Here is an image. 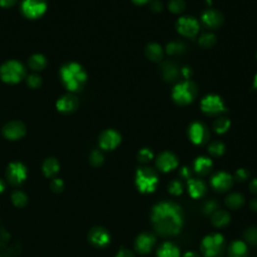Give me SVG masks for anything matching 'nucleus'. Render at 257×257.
I'll return each instance as SVG.
<instances>
[{
    "label": "nucleus",
    "instance_id": "17",
    "mask_svg": "<svg viewBox=\"0 0 257 257\" xmlns=\"http://www.w3.org/2000/svg\"><path fill=\"white\" fill-rule=\"evenodd\" d=\"M3 134L5 138H7L8 140L15 141L25 136L26 127L23 123H20V122H11L5 125L3 128Z\"/></svg>",
    "mask_w": 257,
    "mask_h": 257
},
{
    "label": "nucleus",
    "instance_id": "22",
    "mask_svg": "<svg viewBox=\"0 0 257 257\" xmlns=\"http://www.w3.org/2000/svg\"><path fill=\"white\" fill-rule=\"evenodd\" d=\"M229 257H247L248 247L242 240H235L230 243L228 248Z\"/></svg>",
    "mask_w": 257,
    "mask_h": 257
},
{
    "label": "nucleus",
    "instance_id": "11",
    "mask_svg": "<svg viewBox=\"0 0 257 257\" xmlns=\"http://www.w3.org/2000/svg\"><path fill=\"white\" fill-rule=\"evenodd\" d=\"M176 27L180 34L187 37L195 36L200 28L198 21L191 16L180 17L176 24Z\"/></svg>",
    "mask_w": 257,
    "mask_h": 257
},
{
    "label": "nucleus",
    "instance_id": "53",
    "mask_svg": "<svg viewBox=\"0 0 257 257\" xmlns=\"http://www.w3.org/2000/svg\"><path fill=\"white\" fill-rule=\"evenodd\" d=\"M150 1V0H133V2H135L136 4H146Z\"/></svg>",
    "mask_w": 257,
    "mask_h": 257
},
{
    "label": "nucleus",
    "instance_id": "38",
    "mask_svg": "<svg viewBox=\"0 0 257 257\" xmlns=\"http://www.w3.org/2000/svg\"><path fill=\"white\" fill-rule=\"evenodd\" d=\"M185 2L184 0H171L169 2V9L173 13H181L185 9Z\"/></svg>",
    "mask_w": 257,
    "mask_h": 257
},
{
    "label": "nucleus",
    "instance_id": "27",
    "mask_svg": "<svg viewBox=\"0 0 257 257\" xmlns=\"http://www.w3.org/2000/svg\"><path fill=\"white\" fill-rule=\"evenodd\" d=\"M146 55L147 57L152 60V61H160L163 59L164 56V51L162 47L158 44H155V42H152V44H149L146 47Z\"/></svg>",
    "mask_w": 257,
    "mask_h": 257
},
{
    "label": "nucleus",
    "instance_id": "37",
    "mask_svg": "<svg viewBox=\"0 0 257 257\" xmlns=\"http://www.w3.org/2000/svg\"><path fill=\"white\" fill-rule=\"evenodd\" d=\"M168 191L170 194H172L174 196H179L183 193V185L179 180L171 181L168 186Z\"/></svg>",
    "mask_w": 257,
    "mask_h": 257
},
{
    "label": "nucleus",
    "instance_id": "34",
    "mask_svg": "<svg viewBox=\"0 0 257 257\" xmlns=\"http://www.w3.org/2000/svg\"><path fill=\"white\" fill-rule=\"evenodd\" d=\"M216 44V37L212 33H205L199 38V45L205 49L212 48Z\"/></svg>",
    "mask_w": 257,
    "mask_h": 257
},
{
    "label": "nucleus",
    "instance_id": "52",
    "mask_svg": "<svg viewBox=\"0 0 257 257\" xmlns=\"http://www.w3.org/2000/svg\"><path fill=\"white\" fill-rule=\"evenodd\" d=\"M182 73H183V75H184L186 77H189V76L191 75V71H190L189 68H184V69L182 70Z\"/></svg>",
    "mask_w": 257,
    "mask_h": 257
},
{
    "label": "nucleus",
    "instance_id": "15",
    "mask_svg": "<svg viewBox=\"0 0 257 257\" xmlns=\"http://www.w3.org/2000/svg\"><path fill=\"white\" fill-rule=\"evenodd\" d=\"M156 164L161 172L168 173L178 167L179 161L175 154L171 152H163L158 156Z\"/></svg>",
    "mask_w": 257,
    "mask_h": 257
},
{
    "label": "nucleus",
    "instance_id": "35",
    "mask_svg": "<svg viewBox=\"0 0 257 257\" xmlns=\"http://www.w3.org/2000/svg\"><path fill=\"white\" fill-rule=\"evenodd\" d=\"M244 239L245 243H249L251 245H257V228L249 227L244 232Z\"/></svg>",
    "mask_w": 257,
    "mask_h": 257
},
{
    "label": "nucleus",
    "instance_id": "29",
    "mask_svg": "<svg viewBox=\"0 0 257 257\" xmlns=\"http://www.w3.org/2000/svg\"><path fill=\"white\" fill-rule=\"evenodd\" d=\"M166 51L170 55H181L186 51V46L180 41H172L166 47Z\"/></svg>",
    "mask_w": 257,
    "mask_h": 257
},
{
    "label": "nucleus",
    "instance_id": "13",
    "mask_svg": "<svg viewBox=\"0 0 257 257\" xmlns=\"http://www.w3.org/2000/svg\"><path fill=\"white\" fill-rule=\"evenodd\" d=\"M212 188L218 193H225L231 189L234 183V178L226 172H217L210 180Z\"/></svg>",
    "mask_w": 257,
    "mask_h": 257
},
{
    "label": "nucleus",
    "instance_id": "9",
    "mask_svg": "<svg viewBox=\"0 0 257 257\" xmlns=\"http://www.w3.org/2000/svg\"><path fill=\"white\" fill-rule=\"evenodd\" d=\"M21 10L27 18L36 19L46 12L47 2L46 0H24Z\"/></svg>",
    "mask_w": 257,
    "mask_h": 257
},
{
    "label": "nucleus",
    "instance_id": "12",
    "mask_svg": "<svg viewBox=\"0 0 257 257\" xmlns=\"http://www.w3.org/2000/svg\"><path fill=\"white\" fill-rule=\"evenodd\" d=\"M209 131L207 127L201 122H195L191 124L189 128V138L195 145L201 146L207 143L209 140Z\"/></svg>",
    "mask_w": 257,
    "mask_h": 257
},
{
    "label": "nucleus",
    "instance_id": "39",
    "mask_svg": "<svg viewBox=\"0 0 257 257\" xmlns=\"http://www.w3.org/2000/svg\"><path fill=\"white\" fill-rule=\"evenodd\" d=\"M103 155L100 151H98V150L93 151L90 156V162L95 167H100L101 165H103Z\"/></svg>",
    "mask_w": 257,
    "mask_h": 257
},
{
    "label": "nucleus",
    "instance_id": "3",
    "mask_svg": "<svg viewBox=\"0 0 257 257\" xmlns=\"http://www.w3.org/2000/svg\"><path fill=\"white\" fill-rule=\"evenodd\" d=\"M135 183L141 193L150 194V193H153L157 189L159 178L155 170L152 168L142 167L137 170Z\"/></svg>",
    "mask_w": 257,
    "mask_h": 257
},
{
    "label": "nucleus",
    "instance_id": "36",
    "mask_svg": "<svg viewBox=\"0 0 257 257\" xmlns=\"http://www.w3.org/2000/svg\"><path fill=\"white\" fill-rule=\"evenodd\" d=\"M154 158V154L151 150L148 148H144L140 150L138 153V161L142 164H147Z\"/></svg>",
    "mask_w": 257,
    "mask_h": 257
},
{
    "label": "nucleus",
    "instance_id": "21",
    "mask_svg": "<svg viewBox=\"0 0 257 257\" xmlns=\"http://www.w3.org/2000/svg\"><path fill=\"white\" fill-rule=\"evenodd\" d=\"M161 72L163 77L167 81H173L175 80L179 76V68L177 64L171 60H167L163 62L161 67Z\"/></svg>",
    "mask_w": 257,
    "mask_h": 257
},
{
    "label": "nucleus",
    "instance_id": "20",
    "mask_svg": "<svg viewBox=\"0 0 257 257\" xmlns=\"http://www.w3.org/2000/svg\"><path fill=\"white\" fill-rule=\"evenodd\" d=\"M77 99L73 95H66L56 103V108L58 111L64 114H70L77 108Z\"/></svg>",
    "mask_w": 257,
    "mask_h": 257
},
{
    "label": "nucleus",
    "instance_id": "33",
    "mask_svg": "<svg viewBox=\"0 0 257 257\" xmlns=\"http://www.w3.org/2000/svg\"><path fill=\"white\" fill-rule=\"evenodd\" d=\"M208 152L213 157H221L225 152V146L219 141H215L210 144L208 148Z\"/></svg>",
    "mask_w": 257,
    "mask_h": 257
},
{
    "label": "nucleus",
    "instance_id": "19",
    "mask_svg": "<svg viewBox=\"0 0 257 257\" xmlns=\"http://www.w3.org/2000/svg\"><path fill=\"white\" fill-rule=\"evenodd\" d=\"M206 191V184L202 180L195 178H191L188 180V192L192 198L198 199L203 197Z\"/></svg>",
    "mask_w": 257,
    "mask_h": 257
},
{
    "label": "nucleus",
    "instance_id": "41",
    "mask_svg": "<svg viewBox=\"0 0 257 257\" xmlns=\"http://www.w3.org/2000/svg\"><path fill=\"white\" fill-rule=\"evenodd\" d=\"M51 189L54 193H61L64 189V182L59 178H54L51 183Z\"/></svg>",
    "mask_w": 257,
    "mask_h": 257
},
{
    "label": "nucleus",
    "instance_id": "48",
    "mask_svg": "<svg viewBox=\"0 0 257 257\" xmlns=\"http://www.w3.org/2000/svg\"><path fill=\"white\" fill-rule=\"evenodd\" d=\"M249 189L253 193V194L257 195V178H255L251 181V183L249 185Z\"/></svg>",
    "mask_w": 257,
    "mask_h": 257
},
{
    "label": "nucleus",
    "instance_id": "14",
    "mask_svg": "<svg viewBox=\"0 0 257 257\" xmlns=\"http://www.w3.org/2000/svg\"><path fill=\"white\" fill-rule=\"evenodd\" d=\"M156 244V238L152 233L144 232L140 234L135 240V249L140 254L151 252Z\"/></svg>",
    "mask_w": 257,
    "mask_h": 257
},
{
    "label": "nucleus",
    "instance_id": "10",
    "mask_svg": "<svg viewBox=\"0 0 257 257\" xmlns=\"http://www.w3.org/2000/svg\"><path fill=\"white\" fill-rule=\"evenodd\" d=\"M88 239L93 246L97 248H104L111 242V235L103 227L96 226L90 230Z\"/></svg>",
    "mask_w": 257,
    "mask_h": 257
},
{
    "label": "nucleus",
    "instance_id": "49",
    "mask_svg": "<svg viewBox=\"0 0 257 257\" xmlns=\"http://www.w3.org/2000/svg\"><path fill=\"white\" fill-rule=\"evenodd\" d=\"M250 208H251V210L257 212V198L250 201Z\"/></svg>",
    "mask_w": 257,
    "mask_h": 257
},
{
    "label": "nucleus",
    "instance_id": "46",
    "mask_svg": "<svg viewBox=\"0 0 257 257\" xmlns=\"http://www.w3.org/2000/svg\"><path fill=\"white\" fill-rule=\"evenodd\" d=\"M180 175L183 178H185V179H188V180L191 179V171H190V169L187 168V167H183L181 169V171H180Z\"/></svg>",
    "mask_w": 257,
    "mask_h": 257
},
{
    "label": "nucleus",
    "instance_id": "4",
    "mask_svg": "<svg viewBox=\"0 0 257 257\" xmlns=\"http://www.w3.org/2000/svg\"><path fill=\"white\" fill-rule=\"evenodd\" d=\"M225 246V239L219 233H211L201 242V251L205 257H219Z\"/></svg>",
    "mask_w": 257,
    "mask_h": 257
},
{
    "label": "nucleus",
    "instance_id": "45",
    "mask_svg": "<svg viewBox=\"0 0 257 257\" xmlns=\"http://www.w3.org/2000/svg\"><path fill=\"white\" fill-rule=\"evenodd\" d=\"M150 7H151V10L153 12H160L163 9V5H162V3L160 1L152 2V4H151V6H150Z\"/></svg>",
    "mask_w": 257,
    "mask_h": 257
},
{
    "label": "nucleus",
    "instance_id": "23",
    "mask_svg": "<svg viewBox=\"0 0 257 257\" xmlns=\"http://www.w3.org/2000/svg\"><path fill=\"white\" fill-rule=\"evenodd\" d=\"M213 169V162L207 157H198L194 162V171L200 175H208Z\"/></svg>",
    "mask_w": 257,
    "mask_h": 257
},
{
    "label": "nucleus",
    "instance_id": "28",
    "mask_svg": "<svg viewBox=\"0 0 257 257\" xmlns=\"http://www.w3.org/2000/svg\"><path fill=\"white\" fill-rule=\"evenodd\" d=\"M244 202H245L244 196L241 194V193H238V192L230 193V194L225 199L226 206L233 210L241 208L244 205Z\"/></svg>",
    "mask_w": 257,
    "mask_h": 257
},
{
    "label": "nucleus",
    "instance_id": "5",
    "mask_svg": "<svg viewBox=\"0 0 257 257\" xmlns=\"http://www.w3.org/2000/svg\"><path fill=\"white\" fill-rule=\"evenodd\" d=\"M197 96V87L194 82L190 80L183 81L175 85L173 89V100L180 105H186L191 103Z\"/></svg>",
    "mask_w": 257,
    "mask_h": 257
},
{
    "label": "nucleus",
    "instance_id": "44",
    "mask_svg": "<svg viewBox=\"0 0 257 257\" xmlns=\"http://www.w3.org/2000/svg\"><path fill=\"white\" fill-rule=\"evenodd\" d=\"M116 257H135V254L133 253V251H131L130 249L128 248H121L119 250V252L117 253Z\"/></svg>",
    "mask_w": 257,
    "mask_h": 257
},
{
    "label": "nucleus",
    "instance_id": "54",
    "mask_svg": "<svg viewBox=\"0 0 257 257\" xmlns=\"http://www.w3.org/2000/svg\"><path fill=\"white\" fill-rule=\"evenodd\" d=\"M253 87H254V89L255 90H257V75L255 76V77H254V81H253Z\"/></svg>",
    "mask_w": 257,
    "mask_h": 257
},
{
    "label": "nucleus",
    "instance_id": "18",
    "mask_svg": "<svg viewBox=\"0 0 257 257\" xmlns=\"http://www.w3.org/2000/svg\"><path fill=\"white\" fill-rule=\"evenodd\" d=\"M202 21L209 28H218L223 24V15L215 9H209L202 14Z\"/></svg>",
    "mask_w": 257,
    "mask_h": 257
},
{
    "label": "nucleus",
    "instance_id": "1",
    "mask_svg": "<svg viewBox=\"0 0 257 257\" xmlns=\"http://www.w3.org/2000/svg\"><path fill=\"white\" fill-rule=\"evenodd\" d=\"M151 221L156 233L160 236H175L182 230L184 214L178 204L171 201H163L153 207Z\"/></svg>",
    "mask_w": 257,
    "mask_h": 257
},
{
    "label": "nucleus",
    "instance_id": "51",
    "mask_svg": "<svg viewBox=\"0 0 257 257\" xmlns=\"http://www.w3.org/2000/svg\"><path fill=\"white\" fill-rule=\"evenodd\" d=\"M184 257H200L196 252H193V251H190V252H187Z\"/></svg>",
    "mask_w": 257,
    "mask_h": 257
},
{
    "label": "nucleus",
    "instance_id": "2",
    "mask_svg": "<svg viewBox=\"0 0 257 257\" xmlns=\"http://www.w3.org/2000/svg\"><path fill=\"white\" fill-rule=\"evenodd\" d=\"M60 77L64 85L71 92L79 91L87 80V73L77 62H71L62 67Z\"/></svg>",
    "mask_w": 257,
    "mask_h": 257
},
{
    "label": "nucleus",
    "instance_id": "8",
    "mask_svg": "<svg viewBox=\"0 0 257 257\" xmlns=\"http://www.w3.org/2000/svg\"><path fill=\"white\" fill-rule=\"evenodd\" d=\"M201 109L208 116H218L226 111L223 101L220 97L209 95L201 102Z\"/></svg>",
    "mask_w": 257,
    "mask_h": 257
},
{
    "label": "nucleus",
    "instance_id": "43",
    "mask_svg": "<svg viewBox=\"0 0 257 257\" xmlns=\"http://www.w3.org/2000/svg\"><path fill=\"white\" fill-rule=\"evenodd\" d=\"M27 83L29 84V87L31 88H37L41 83V79L37 75H31L27 78Z\"/></svg>",
    "mask_w": 257,
    "mask_h": 257
},
{
    "label": "nucleus",
    "instance_id": "32",
    "mask_svg": "<svg viewBox=\"0 0 257 257\" xmlns=\"http://www.w3.org/2000/svg\"><path fill=\"white\" fill-rule=\"evenodd\" d=\"M29 66L35 71L42 70L47 66V59L41 54H34L29 59Z\"/></svg>",
    "mask_w": 257,
    "mask_h": 257
},
{
    "label": "nucleus",
    "instance_id": "42",
    "mask_svg": "<svg viewBox=\"0 0 257 257\" xmlns=\"http://www.w3.org/2000/svg\"><path fill=\"white\" fill-rule=\"evenodd\" d=\"M249 178V172L246 169H239L235 172V179L238 182H244Z\"/></svg>",
    "mask_w": 257,
    "mask_h": 257
},
{
    "label": "nucleus",
    "instance_id": "24",
    "mask_svg": "<svg viewBox=\"0 0 257 257\" xmlns=\"http://www.w3.org/2000/svg\"><path fill=\"white\" fill-rule=\"evenodd\" d=\"M179 248L172 242L163 243L157 250V257H180Z\"/></svg>",
    "mask_w": 257,
    "mask_h": 257
},
{
    "label": "nucleus",
    "instance_id": "25",
    "mask_svg": "<svg viewBox=\"0 0 257 257\" xmlns=\"http://www.w3.org/2000/svg\"><path fill=\"white\" fill-rule=\"evenodd\" d=\"M211 222L215 227H225L230 222V214L225 210H216L211 215Z\"/></svg>",
    "mask_w": 257,
    "mask_h": 257
},
{
    "label": "nucleus",
    "instance_id": "47",
    "mask_svg": "<svg viewBox=\"0 0 257 257\" xmlns=\"http://www.w3.org/2000/svg\"><path fill=\"white\" fill-rule=\"evenodd\" d=\"M16 2V0H0V5L3 7H10Z\"/></svg>",
    "mask_w": 257,
    "mask_h": 257
},
{
    "label": "nucleus",
    "instance_id": "30",
    "mask_svg": "<svg viewBox=\"0 0 257 257\" xmlns=\"http://www.w3.org/2000/svg\"><path fill=\"white\" fill-rule=\"evenodd\" d=\"M213 128H214V131H215L217 134H224L230 128V120L224 116H220L215 120V122H214Z\"/></svg>",
    "mask_w": 257,
    "mask_h": 257
},
{
    "label": "nucleus",
    "instance_id": "50",
    "mask_svg": "<svg viewBox=\"0 0 257 257\" xmlns=\"http://www.w3.org/2000/svg\"><path fill=\"white\" fill-rule=\"evenodd\" d=\"M6 188V185H5V182L2 180V179H0V194H1V193L4 192Z\"/></svg>",
    "mask_w": 257,
    "mask_h": 257
},
{
    "label": "nucleus",
    "instance_id": "6",
    "mask_svg": "<svg viewBox=\"0 0 257 257\" xmlns=\"http://www.w3.org/2000/svg\"><path fill=\"white\" fill-rule=\"evenodd\" d=\"M25 69L20 62L9 60L5 62L0 69V77L7 83L19 82L25 77Z\"/></svg>",
    "mask_w": 257,
    "mask_h": 257
},
{
    "label": "nucleus",
    "instance_id": "31",
    "mask_svg": "<svg viewBox=\"0 0 257 257\" xmlns=\"http://www.w3.org/2000/svg\"><path fill=\"white\" fill-rule=\"evenodd\" d=\"M11 201L15 207L23 208L27 205L28 197L23 191H14L11 195Z\"/></svg>",
    "mask_w": 257,
    "mask_h": 257
},
{
    "label": "nucleus",
    "instance_id": "7",
    "mask_svg": "<svg viewBox=\"0 0 257 257\" xmlns=\"http://www.w3.org/2000/svg\"><path fill=\"white\" fill-rule=\"evenodd\" d=\"M6 178L12 186H19L27 178V169L20 162H12L6 170Z\"/></svg>",
    "mask_w": 257,
    "mask_h": 257
},
{
    "label": "nucleus",
    "instance_id": "26",
    "mask_svg": "<svg viewBox=\"0 0 257 257\" xmlns=\"http://www.w3.org/2000/svg\"><path fill=\"white\" fill-rule=\"evenodd\" d=\"M59 163L55 158H48L42 165V172L48 178H53L59 172Z\"/></svg>",
    "mask_w": 257,
    "mask_h": 257
},
{
    "label": "nucleus",
    "instance_id": "40",
    "mask_svg": "<svg viewBox=\"0 0 257 257\" xmlns=\"http://www.w3.org/2000/svg\"><path fill=\"white\" fill-rule=\"evenodd\" d=\"M218 209V204L215 200H210L204 205V213L206 215H212V214Z\"/></svg>",
    "mask_w": 257,
    "mask_h": 257
},
{
    "label": "nucleus",
    "instance_id": "16",
    "mask_svg": "<svg viewBox=\"0 0 257 257\" xmlns=\"http://www.w3.org/2000/svg\"><path fill=\"white\" fill-rule=\"evenodd\" d=\"M122 141V137L119 132L115 130H106L100 136L99 143L103 150H114Z\"/></svg>",
    "mask_w": 257,
    "mask_h": 257
}]
</instances>
